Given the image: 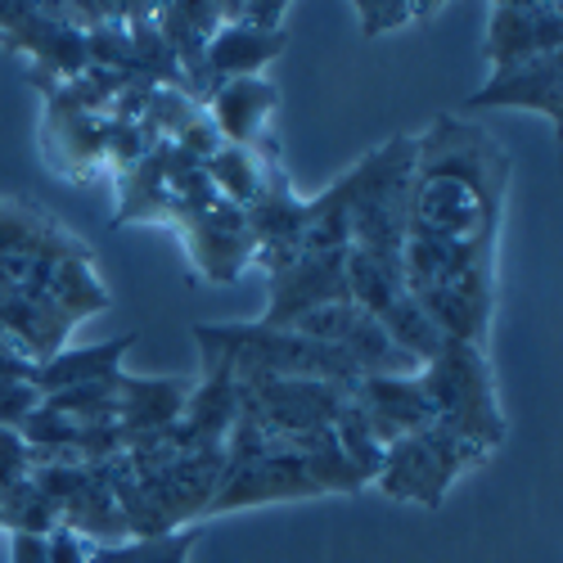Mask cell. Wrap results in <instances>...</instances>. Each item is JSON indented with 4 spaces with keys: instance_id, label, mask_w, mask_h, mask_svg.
Here are the masks:
<instances>
[{
    "instance_id": "obj_23",
    "label": "cell",
    "mask_w": 563,
    "mask_h": 563,
    "mask_svg": "<svg viewBox=\"0 0 563 563\" xmlns=\"http://www.w3.org/2000/svg\"><path fill=\"white\" fill-rule=\"evenodd\" d=\"M203 523L176 528L167 537L150 541H122V545H90V563H190V550L199 545Z\"/></svg>"
},
{
    "instance_id": "obj_27",
    "label": "cell",
    "mask_w": 563,
    "mask_h": 563,
    "mask_svg": "<svg viewBox=\"0 0 563 563\" xmlns=\"http://www.w3.org/2000/svg\"><path fill=\"white\" fill-rule=\"evenodd\" d=\"M36 406H41L36 384H0V429L19 433L23 419H27Z\"/></svg>"
},
{
    "instance_id": "obj_22",
    "label": "cell",
    "mask_w": 563,
    "mask_h": 563,
    "mask_svg": "<svg viewBox=\"0 0 563 563\" xmlns=\"http://www.w3.org/2000/svg\"><path fill=\"white\" fill-rule=\"evenodd\" d=\"M271 150L262 145V150H234V145H221L208 163H203V172H208V180H212V190L225 199V203H234V208H253L257 199H262V190H266V172H271Z\"/></svg>"
},
{
    "instance_id": "obj_10",
    "label": "cell",
    "mask_w": 563,
    "mask_h": 563,
    "mask_svg": "<svg viewBox=\"0 0 563 563\" xmlns=\"http://www.w3.org/2000/svg\"><path fill=\"white\" fill-rule=\"evenodd\" d=\"M330 302H347V253H302L289 266L271 271V302L257 324L289 330L294 320Z\"/></svg>"
},
{
    "instance_id": "obj_3",
    "label": "cell",
    "mask_w": 563,
    "mask_h": 563,
    "mask_svg": "<svg viewBox=\"0 0 563 563\" xmlns=\"http://www.w3.org/2000/svg\"><path fill=\"white\" fill-rule=\"evenodd\" d=\"M410 167L415 135H393L388 145L369 150L347 176V249L401 266L406 217H410Z\"/></svg>"
},
{
    "instance_id": "obj_9",
    "label": "cell",
    "mask_w": 563,
    "mask_h": 563,
    "mask_svg": "<svg viewBox=\"0 0 563 563\" xmlns=\"http://www.w3.org/2000/svg\"><path fill=\"white\" fill-rule=\"evenodd\" d=\"M167 225L180 230V240H185V249H190L199 275H208L212 285H230V279L244 275V266H253L249 221L221 195L203 208H176V217Z\"/></svg>"
},
{
    "instance_id": "obj_19",
    "label": "cell",
    "mask_w": 563,
    "mask_h": 563,
    "mask_svg": "<svg viewBox=\"0 0 563 563\" xmlns=\"http://www.w3.org/2000/svg\"><path fill=\"white\" fill-rule=\"evenodd\" d=\"M90 249L77 240V234L55 221L51 212H41L32 203L5 199L0 195V257H86Z\"/></svg>"
},
{
    "instance_id": "obj_26",
    "label": "cell",
    "mask_w": 563,
    "mask_h": 563,
    "mask_svg": "<svg viewBox=\"0 0 563 563\" xmlns=\"http://www.w3.org/2000/svg\"><path fill=\"white\" fill-rule=\"evenodd\" d=\"M285 0H244V5H221V23H240L257 32H285Z\"/></svg>"
},
{
    "instance_id": "obj_28",
    "label": "cell",
    "mask_w": 563,
    "mask_h": 563,
    "mask_svg": "<svg viewBox=\"0 0 563 563\" xmlns=\"http://www.w3.org/2000/svg\"><path fill=\"white\" fill-rule=\"evenodd\" d=\"M45 559H51V563H90V545L73 528L59 523L51 537H45Z\"/></svg>"
},
{
    "instance_id": "obj_5",
    "label": "cell",
    "mask_w": 563,
    "mask_h": 563,
    "mask_svg": "<svg viewBox=\"0 0 563 563\" xmlns=\"http://www.w3.org/2000/svg\"><path fill=\"white\" fill-rule=\"evenodd\" d=\"M487 460L492 455L474 442H460L442 429H424V433H410L384 451V464H379V474H374V483L393 500H406L419 509H442L451 483Z\"/></svg>"
},
{
    "instance_id": "obj_6",
    "label": "cell",
    "mask_w": 563,
    "mask_h": 563,
    "mask_svg": "<svg viewBox=\"0 0 563 563\" xmlns=\"http://www.w3.org/2000/svg\"><path fill=\"white\" fill-rule=\"evenodd\" d=\"M352 388L320 384V379H262L240 384V419L271 438H302L334 429L347 410Z\"/></svg>"
},
{
    "instance_id": "obj_11",
    "label": "cell",
    "mask_w": 563,
    "mask_h": 563,
    "mask_svg": "<svg viewBox=\"0 0 563 563\" xmlns=\"http://www.w3.org/2000/svg\"><path fill=\"white\" fill-rule=\"evenodd\" d=\"M563 55H541L528 64H509V68H492V77L464 100V113H483V109H528L541 113L559 126L563 118Z\"/></svg>"
},
{
    "instance_id": "obj_2",
    "label": "cell",
    "mask_w": 563,
    "mask_h": 563,
    "mask_svg": "<svg viewBox=\"0 0 563 563\" xmlns=\"http://www.w3.org/2000/svg\"><path fill=\"white\" fill-rule=\"evenodd\" d=\"M195 347L199 365L230 369L234 384H262V379H320V384H339L356 388V365L324 347L311 343L294 330H266V324H195Z\"/></svg>"
},
{
    "instance_id": "obj_7",
    "label": "cell",
    "mask_w": 563,
    "mask_h": 563,
    "mask_svg": "<svg viewBox=\"0 0 563 563\" xmlns=\"http://www.w3.org/2000/svg\"><path fill=\"white\" fill-rule=\"evenodd\" d=\"M32 483L51 496L59 509V523L73 528L86 545H122L126 523L122 509L109 492L104 464H64V460H45L32 464Z\"/></svg>"
},
{
    "instance_id": "obj_1",
    "label": "cell",
    "mask_w": 563,
    "mask_h": 563,
    "mask_svg": "<svg viewBox=\"0 0 563 563\" xmlns=\"http://www.w3.org/2000/svg\"><path fill=\"white\" fill-rule=\"evenodd\" d=\"M509 172V150L487 126L438 113L424 135H415L406 234L468 257H496Z\"/></svg>"
},
{
    "instance_id": "obj_29",
    "label": "cell",
    "mask_w": 563,
    "mask_h": 563,
    "mask_svg": "<svg viewBox=\"0 0 563 563\" xmlns=\"http://www.w3.org/2000/svg\"><path fill=\"white\" fill-rule=\"evenodd\" d=\"M10 563H51L45 559V537L10 532Z\"/></svg>"
},
{
    "instance_id": "obj_14",
    "label": "cell",
    "mask_w": 563,
    "mask_h": 563,
    "mask_svg": "<svg viewBox=\"0 0 563 563\" xmlns=\"http://www.w3.org/2000/svg\"><path fill=\"white\" fill-rule=\"evenodd\" d=\"M154 27L163 36V45L172 51L185 86H190L195 100H208L217 81L208 77V41L221 32V0L199 5V0H176V5H158L154 10Z\"/></svg>"
},
{
    "instance_id": "obj_8",
    "label": "cell",
    "mask_w": 563,
    "mask_h": 563,
    "mask_svg": "<svg viewBox=\"0 0 563 563\" xmlns=\"http://www.w3.org/2000/svg\"><path fill=\"white\" fill-rule=\"evenodd\" d=\"M294 334L311 339V343H324L343 352L361 379H393V374H419L424 365H419L410 352H401L388 330L379 320H374L369 311H361L356 302H330V307H316L307 311L302 320L289 324Z\"/></svg>"
},
{
    "instance_id": "obj_20",
    "label": "cell",
    "mask_w": 563,
    "mask_h": 563,
    "mask_svg": "<svg viewBox=\"0 0 563 563\" xmlns=\"http://www.w3.org/2000/svg\"><path fill=\"white\" fill-rule=\"evenodd\" d=\"M131 347H135V334H118L109 343H90V347H64L51 361L36 365L32 384H36L41 397H51V393H64V388L113 379V374H122V361H126Z\"/></svg>"
},
{
    "instance_id": "obj_21",
    "label": "cell",
    "mask_w": 563,
    "mask_h": 563,
    "mask_svg": "<svg viewBox=\"0 0 563 563\" xmlns=\"http://www.w3.org/2000/svg\"><path fill=\"white\" fill-rule=\"evenodd\" d=\"M285 32H257L240 23H221V32L208 41V77L234 81V77H262L271 59L285 55Z\"/></svg>"
},
{
    "instance_id": "obj_13",
    "label": "cell",
    "mask_w": 563,
    "mask_h": 563,
    "mask_svg": "<svg viewBox=\"0 0 563 563\" xmlns=\"http://www.w3.org/2000/svg\"><path fill=\"white\" fill-rule=\"evenodd\" d=\"M352 406L369 424V433L384 442V451L410 433L433 429V406L419 388V374H393V379H356Z\"/></svg>"
},
{
    "instance_id": "obj_30",
    "label": "cell",
    "mask_w": 563,
    "mask_h": 563,
    "mask_svg": "<svg viewBox=\"0 0 563 563\" xmlns=\"http://www.w3.org/2000/svg\"><path fill=\"white\" fill-rule=\"evenodd\" d=\"M32 374H36V365H27V361H19L10 352H0V384H32Z\"/></svg>"
},
{
    "instance_id": "obj_24",
    "label": "cell",
    "mask_w": 563,
    "mask_h": 563,
    "mask_svg": "<svg viewBox=\"0 0 563 563\" xmlns=\"http://www.w3.org/2000/svg\"><path fill=\"white\" fill-rule=\"evenodd\" d=\"M0 528L27 532V537H51L59 528V509L32 478H23L19 487H10L0 496Z\"/></svg>"
},
{
    "instance_id": "obj_15",
    "label": "cell",
    "mask_w": 563,
    "mask_h": 563,
    "mask_svg": "<svg viewBox=\"0 0 563 563\" xmlns=\"http://www.w3.org/2000/svg\"><path fill=\"white\" fill-rule=\"evenodd\" d=\"M234 415H240V384H234L230 369L212 365V369H199L195 393H190V401H185L180 419L167 433H158V438L180 446V451L225 446V438L234 429Z\"/></svg>"
},
{
    "instance_id": "obj_16",
    "label": "cell",
    "mask_w": 563,
    "mask_h": 563,
    "mask_svg": "<svg viewBox=\"0 0 563 563\" xmlns=\"http://www.w3.org/2000/svg\"><path fill=\"white\" fill-rule=\"evenodd\" d=\"M190 393H195V379H180V374L150 379V374L122 369V384H118V429H122L126 446L140 442V438L167 433L180 419Z\"/></svg>"
},
{
    "instance_id": "obj_18",
    "label": "cell",
    "mask_w": 563,
    "mask_h": 563,
    "mask_svg": "<svg viewBox=\"0 0 563 563\" xmlns=\"http://www.w3.org/2000/svg\"><path fill=\"white\" fill-rule=\"evenodd\" d=\"M51 96V118H45V145H51V158L59 172L68 176H86V167L104 163V122L100 113L77 109L59 86H45Z\"/></svg>"
},
{
    "instance_id": "obj_25",
    "label": "cell",
    "mask_w": 563,
    "mask_h": 563,
    "mask_svg": "<svg viewBox=\"0 0 563 563\" xmlns=\"http://www.w3.org/2000/svg\"><path fill=\"white\" fill-rule=\"evenodd\" d=\"M352 10H356V23H361V36L379 41V36H388V32H397L415 19L433 14L438 5H410V0H356Z\"/></svg>"
},
{
    "instance_id": "obj_17",
    "label": "cell",
    "mask_w": 563,
    "mask_h": 563,
    "mask_svg": "<svg viewBox=\"0 0 563 563\" xmlns=\"http://www.w3.org/2000/svg\"><path fill=\"white\" fill-rule=\"evenodd\" d=\"M275 109H279V86L266 77L217 81V90L208 96V122L217 126L221 145L234 150H257Z\"/></svg>"
},
{
    "instance_id": "obj_4",
    "label": "cell",
    "mask_w": 563,
    "mask_h": 563,
    "mask_svg": "<svg viewBox=\"0 0 563 563\" xmlns=\"http://www.w3.org/2000/svg\"><path fill=\"white\" fill-rule=\"evenodd\" d=\"M419 388L433 406V429L474 442L487 455L505 442V415L496 406V384L483 347L446 339L433 361L419 369Z\"/></svg>"
},
{
    "instance_id": "obj_12",
    "label": "cell",
    "mask_w": 563,
    "mask_h": 563,
    "mask_svg": "<svg viewBox=\"0 0 563 563\" xmlns=\"http://www.w3.org/2000/svg\"><path fill=\"white\" fill-rule=\"evenodd\" d=\"M541 55H563V10L559 5H519V0L496 5L487 19L492 68L528 64Z\"/></svg>"
}]
</instances>
